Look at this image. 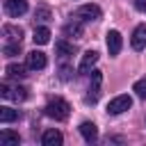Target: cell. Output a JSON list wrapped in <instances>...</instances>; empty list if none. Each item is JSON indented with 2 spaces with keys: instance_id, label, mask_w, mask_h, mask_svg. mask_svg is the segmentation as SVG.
Here are the masks:
<instances>
[{
  "instance_id": "1",
  "label": "cell",
  "mask_w": 146,
  "mask_h": 146,
  "mask_svg": "<svg viewBox=\"0 0 146 146\" xmlns=\"http://www.w3.org/2000/svg\"><path fill=\"white\" fill-rule=\"evenodd\" d=\"M46 116L55 119V121H66L68 114H71V105L64 100V98H52L48 105H46Z\"/></svg>"
},
{
  "instance_id": "2",
  "label": "cell",
  "mask_w": 146,
  "mask_h": 146,
  "mask_svg": "<svg viewBox=\"0 0 146 146\" xmlns=\"http://www.w3.org/2000/svg\"><path fill=\"white\" fill-rule=\"evenodd\" d=\"M100 82H103V73H100L98 68H94V71H91V84H89V94H87V98H84L89 105L98 103V96H100Z\"/></svg>"
},
{
  "instance_id": "3",
  "label": "cell",
  "mask_w": 146,
  "mask_h": 146,
  "mask_svg": "<svg viewBox=\"0 0 146 146\" xmlns=\"http://www.w3.org/2000/svg\"><path fill=\"white\" fill-rule=\"evenodd\" d=\"M130 105H132V98H130L128 94H121V96H116V98L110 100L107 112H110V114H121V112L130 110Z\"/></svg>"
},
{
  "instance_id": "4",
  "label": "cell",
  "mask_w": 146,
  "mask_h": 146,
  "mask_svg": "<svg viewBox=\"0 0 146 146\" xmlns=\"http://www.w3.org/2000/svg\"><path fill=\"white\" fill-rule=\"evenodd\" d=\"M0 96L7 98V100H25L27 98V89L25 87H9V84H2L0 87Z\"/></svg>"
},
{
  "instance_id": "5",
  "label": "cell",
  "mask_w": 146,
  "mask_h": 146,
  "mask_svg": "<svg viewBox=\"0 0 146 146\" xmlns=\"http://www.w3.org/2000/svg\"><path fill=\"white\" fill-rule=\"evenodd\" d=\"M100 14H103V11H100V7L89 2V5H82V7L75 11V18H80V21H98V18H100Z\"/></svg>"
},
{
  "instance_id": "6",
  "label": "cell",
  "mask_w": 146,
  "mask_h": 146,
  "mask_svg": "<svg viewBox=\"0 0 146 146\" xmlns=\"http://www.w3.org/2000/svg\"><path fill=\"white\" fill-rule=\"evenodd\" d=\"M5 11L11 18H18L27 11V0H5Z\"/></svg>"
},
{
  "instance_id": "7",
  "label": "cell",
  "mask_w": 146,
  "mask_h": 146,
  "mask_svg": "<svg viewBox=\"0 0 146 146\" xmlns=\"http://www.w3.org/2000/svg\"><path fill=\"white\" fill-rule=\"evenodd\" d=\"M46 64H48V59H46V55H43L41 50H32V52H27V68H32V71H41V68H46Z\"/></svg>"
},
{
  "instance_id": "8",
  "label": "cell",
  "mask_w": 146,
  "mask_h": 146,
  "mask_svg": "<svg viewBox=\"0 0 146 146\" xmlns=\"http://www.w3.org/2000/svg\"><path fill=\"white\" fill-rule=\"evenodd\" d=\"M107 50H110V55L114 57V55H119L121 52V46H123V39H121V34L116 32V30H110L107 32Z\"/></svg>"
},
{
  "instance_id": "9",
  "label": "cell",
  "mask_w": 146,
  "mask_h": 146,
  "mask_svg": "<svg viewBox=\"0 0 146 146\" xmlns=\"http://www.w3.org/2000/svg\"><path fill=\"white\" fill-rule=\"evenodd\" d=\"M130 46H132L135 50H144V48H146V25H144V23L135 27L132 39H130Z\"/></svg>"
},
{
  "instance_id": "10",
  "label": "cell",
  "mask_w": 146,
  "mask_h": 146,
  "mask_svg": "<svg viewBox=\"0 0 146 146\" xmlns=\"http://www.w3.org/2000/svg\"><path fill=\"white\" fill-rule=\"evenodd\" d=\"M62 141H64V137H62V132L55 130V128H48V130L43 132V137H41V144H43V146H62Z\"/></svg>"
},
{
  "instance_id": "11",
  "label": "cell",
  "mask_w": 146,
  "mask_h": 146,
  "mask_svg": "<svg viewBox=\"0 0 146 146\" xmlns=\"http://www.w3.org/2000/svg\"><path fill=\"white\" fill-rule=\"evenodd\" d=\"M98 62V52L96 50H87L84 55H82V59H80V66H78V71L80 73H87V71H91V66Z\"/></svg>"
},
{
  "instance_id": "12",
  "label": "cell",
  "mask_w": 146,
  "mask_h": 146,
  "mask_svg": "<svg viewBox=\"0 0 146 146\" xmlns=\"http://www.w3.org/2000/svg\"><path fill=\"white\" fill-rule=\"evenodd\" d=\"M78 130H80V135L84 137V141H89V144L98 139V128H96L91 121H84V123H80V128H78Z\"/></svg>"
},
{
  "instance_id": "13",
  "label": "cell",
  "mask_w": 146,
  "mask_h": 146,
  "mask_svg": "<svg viewBox=\"0 0 146 146\" xmlns=\"http://www.w3.org/2000/svg\"><path fill=\"white\" fill-rule=\"evenodd\" d=\"M5 75H7L9 80H23L27 73H25V66H23V64H9V66L5 68Z\"/></svg>"
},
{
  "instance_id": "14",
  "label": "cell",
  "mask_w": 146,
  "mask_h": 146,
  "mask_svg": "<svg viewBox=\"0 0 146 146\" xmlns=\"http://www.w3.org/2000/svg\"><path fill=\"white\" fill-rule=\"evenodd\" d=\"M18 144H21L18 132H14V130H2L0 132V146H18Z\"/></svg>"
},
{
  "instance_id": "15",
  "label": "cell",
  "mask_w": 146,
  "mask_h": 146,
  "mask_svg": "<svg viewBox=\"0 0 146 146\" xmlns=\"http://www.w3.org/2000/svg\"><path fill=\"white\" fill-rule=\"evenodd\" d=\"M82 23H78V21H71V23H66L64 25V34L66 36H73V39H80L82 36Z\"/></svg>"
},
{
  "instance_id": "16",
  "label": "cell",
  "mask_w": 146,
  "mask_h": 146,
  "mask_svg": "<svg viewBox=\"0 0 146 146\" xmlns=\"http://www.w3.org/2000/svg\"><path fill=\"white\" fill-rule=\"evenodd\" d=\"M32 39H34L36 46H46V43L50 41V30H48V27H36L34 34H32Z\"/></svg>"
},
{
  "instance_id": "17",
  "label": "cell",
  "mask_w": 146,
  "mask_h": 146,
  "mask_svg": "<svg viewBox=\"0 0 146 146\" xmlns=\"http://www.w3.org/2000/svg\"><path fill=\"white\" fill-rule=\"evenodd\" d=\"M2 34H5L9 41H21L23 30H21V27H16V25H5V27H2Z\"/></svg>"
},
{
  "instance_id": "18",
  "label": "cell",
  "mask_w": 146,
  "mask_h": 146,
  "mask_svg": "<svg viewBox=\"0 0 146 146\" xmlns=\"http://www.w3.org/2000/svg\"><path fill=\"white\" fill-rule=\"evenodd\" d=\"M55 50H57V55L68 57V55H73V52H75V46H73V43H68V41H57Z\"/></svg>"
},
{
  "instance_id": "19",
  "label": "cell",
  "mask_w": 146,
  "mask_h": 146,
  "mask_svg": "<svg viewBox=\"0 0 146 146\" xmlns=\"http://www.w3.org/2000/svg\"><path fill=\"white\" fill-rule=\"evenodd\" d=\"M18 119V110H11V107H0V121L2 123H11Z\"/></svg>"
},
{
  "instance_id": "20",
  "label": "cell",
  "mask_w": 146,
  "mask_h": 146,
  "mask_svg": "<svg viewBox=\"0 0 146 146\" xmlns=\"http://www.w3.org/2000/svg\"><path fill=\"white\" fill-rule=\"evenodd\" d=\"M132 91H135L141 100H146V75H144V78H139V80L132 84Z\"/></svg>"
},
{
  "instance_id": "21",
  "label": "cell",
  "mask_w": 146,
  "mask_h": 146,
  "mask_svg": "<svg viewBox=\"0 0 146 146\" xmlns=\"http://www.w3.org/2000/svg\"><path fill=\"white\" fill-rule=\"evenodd\" d=\"M21 52V41H11L5 46V57H16Z\"/></svg>"
},
{
  "instance_id": "22",
  "label": "cell",
  "mask_w": 146,
  "mask_h": 146,
  "mask_svg": "<svg viewBox=\"0 0 146 146\" xmlns=\"http://www.w3.org/2000/svg\"><path fill=\"white\" fill-rule=\"evenodd\" d=\"M34 18H36V21H50V9H46V7L36 9V11H34Z\"/></svg>"
},
{
  "instance_id": "23",
  "label": "cell",
  "mask_w": 146,
  "mask_h": 146,
  "mask_svg": "<svg viewBox=\"0 0 146 146\" xmlns=\"http://www.w3.org/2000/svg\"><path fill=\"white\" fill-rule=\"evenodd\" d=\"M71 73H73V68H71V66H62V68H59V78H62V80H68V78H71Z\"/></svg>"
},
{
  "instance_id": "24",
  "label": "cell",
  "mask_w": 146,
  "mask_h": 146,
  "mask_svg": "<svg viewBox=\"0 0 146 146\" xmlns=\"http://www.w3.org/2000/svg\"><path fill=\"white\" fill-rule=\"evenodd\" d=\"M135 7L139 11H146V0H135Z\"/></svg>"
}]
</instances>
